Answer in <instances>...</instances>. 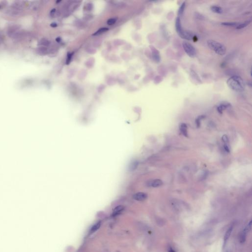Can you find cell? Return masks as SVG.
<instances>
[{
    "label": "cell",
    "mask_w": 252,
    "mask_h": 252,
    "mask_svg": "<svg viewBox=\"0 0 252 252\" xmlns=\"http://www.w3.org/2000/svg\"><path fill=\"white\" fill-rule=\"evenodd\" d=\"M227 85L231 89L234 91L240 92L245 89V83L243 79L237 76L230 77L227 80Z\"/></svg>",
    "instance_id": "obj_1"
},
{
    "label": "cell",
    "mask_w": 252,
    "mask_h": 252,
    "mask_svg": "<svg viewBox=\"0 0 252 252\" xmlns=\"http://www.w3.org/2000/svg\"><path fill=\"white\" fill-rule=\"evenodd\" d=\"M51 26L52 27L54 28V27H56L57 26V24H56V23H52V24H51Z\"/></svg>",
    "instance_id": "obj_31"
},
{
    "label": "cell",
    "mask_w": 252,
    "mask_h": 252,
    "mask_svg": "<svg viewBox=\"0 0 252 252\" xmlns=\"http://www.w3.org/2000/svg\"><path fill=\"white\" fill-rule=\"evenodd\" d=\"M108 30V29L107 28H101L100 30H99L96 33H94V35H100V34H101L104 32H107V31Z\"/></svg>",
    "instance_id": "obj_25"
},
{
    "label": "cell",
    "mask_w": 252,
    "mask_h": 252,
    "mask_svg": "<svg viewBox=\"0 0 252 252\" xmlns=\"http://www.w3.org/2000/svg\"><path fill=\"white\" fill-rule=\"evenodd\" d=\"M124 209V207L122 205H119L115 208L113 211V215L116 216L118 214H120L123 210Z\"/></svg>",
    "instance_id": "obj_19"
},
{
    "label": "cell",
    "mask_w": 252,
    "mask_h": 252,
    "mask_svg": "<svg viewBox=\"0 0 252 252\" xmlns=\"http://www.w3.org/2000/svg\"><path fill=\"white\" fill-rule=\"evenodd\" d=\"M12 6L19 9L23 10L25 6V2L22 1H14L12 5Z\"/></svg>",
    "instance_id": "obj_12"
},
{
    "label": "cell",
    "mask_w": 252,
    "mask_h": 252,
    "mask_svg": "<svg viewBox=\"0 0 252 252\" xmlns=\"http://www.w3.org/2000/svg\"><path fill=\"white\" fill-rule=\"evenodd\" d=\"M211 11L213 12V13H218V14H220L223 13L222 8L219 6H212L211 7Z\"/></svg>",
    "instance_id": "obj_16"
},
{
    "label": "cell",
    "mask_w": 252,
    "mask_h": 252,
    "mask_svg": "<svg viewBox=\"0 0 252 252\" xmlns=\"http://www.w3.org/2000/svg\"><path fill=\"white\" fill-rule=\"evenodd\" d=\"M147 198V195L144 193L139 192L133 195V198L138 201H143Z\"/></svg>",
    "instance_id": "obj_8"
},
{
    "label": "cell",
    "mask_w": 252,
    "mask_h": 252,
    "mask_svg": "<svg viewBox=\"0 0 252 252\" xmlns=\"http://www.w3.org/2000/svg\"><path fill=\"white\" fill-rule=\"evenodd\" d=\"M101 222H99L97 223H96L95 225H94L91 229V233H93L94 232H95L96 230H97L100 228V227H101Z\"/></svg>",
    "instance_id": "obj_22"
},
{
    "label": "cell",
    "mask_w": 252,
    "mask_h": 252,
    "mask_svg": "<svg viewBox=\"0 0 252 252\" xmlns=\"http://www.w3.org/2000/svg\"><path fill=\"white\" fill-rule=\"evenodd\" d=\"M233 226H231L230 227H229V228L227 229V232L225 235V236H224V246H225L227 241L228 240V239H229L231 234H232V233L233 232Z\"/></svg>",
    "instance_id": "obj_15"
},
{
    "label": "cell",
    "mask_w": 252,
    "mask_h": 252,
    "mask_svg": "<svg viewBox=\"0 0 252 252\" xmlns=\"http://www.w3.org/2000/svg\"><path fill=\"white\" fill-rule=\"evenodd\" d=\"M222 139H223V141H224V142H225V143L227 142L228 141V138H227V136L226 135H224V136H223Z\"/></svg>",
    "instance_id": "obj_28"
},
{
    "label": "cell",
    "mask_w": 252,
    "mask_h": 252,
    "mask_svg": "<svg viewBox=\"0 0 252 252\" xmlns=\"http://www.w3.org/2000/svg\"><path fill=\"white\" fill-rule=\"evenodd\" d=\"M224 148H225V150H226L227 152H229V148H228V147L227 145H225V146H224Z\"/></svg>",
    "instance_id": "obj_30"
},
{
    "label": "cell",
    "mask_w": 252,
    "mask_h": 252,
    "mask_svg": "<svg viewBox=\"0 0 252 252\" xmlns=\"http://www.w3.org/2000/svg\"><path fill=\"white\" fill-rule=\"evenodd\" d=\"M0 8H1V7H0Z\"/></svg>",
    "instance_id": "obj_35"
},
{
    "label": "cell",
    "mask_w": 252,
    "mask_h": 252,
    "mask_svg": "<svg viewBox=\"0 0 252 252\" xmlns=\"http://www.w3.org/2000/svg\"><path fill=\"white\" fill-rule=\"evenodd\" d=\"M50 44V41L45 38H43L40 40L38 43V45L40 46L46 47Z\"/></svg>",
    "instance_id": "obj_17"
},
{
    "label": "cell",
    "mask_w": 252,
    "mask_h": 252,
    "mask_svg": "<svg viewBox=\"0 0 252 252\" xmlns=\"http://www.w3.org/2000/svg\"><path fill=\"white\" fill-rule=\"evenodd\" d=\"M7 15L13 17H17L21 16L23 14V10L19 9L12 6L8 8L6 11Z\"/></svg>",
    "instance_id": "obj_5"
},
{
    "label": "cell",
    "mask_w": 252,
    "mask_h": 252,
    "mask_svg": "<svg viewBox=\"0 0 252 252\" xmlns=\"http://www.w3.org/2000/svg\"><path fill=\"white\" fill-rule=\"evenodd\" d=\"M116 19H115V18H111V19H109L107 21V23L109 25H112L115 24V23L116 22Z\"/></svg>",
    "instance_id": "obj_26"
},
{
    "label": "cell",
    "mask_w": 252,
    "mask_h": 252,
    "mask_svg": "<svg viewBox=\"0 0 252 252\" xmlns=\"http://www.w3.org/2000/svg\"><path fill=\"white\" fill-rule=\"evenodd\" d=\"M71 56H72V54H69L68 56V59H67V64H68L69 63L70 60H71Z\"/></svg>",
    "instance_id": "obj_29"
},
{
    "label": "cell",
    "mask_w": 252,
    "mask_h": 252,
    "mask_svg": "<svg viewBox=\"0 0 252 252\" xmlns=\"http://www.w3.org/2000/svg\"><path fill=\"white\" fill-rule=\"evenodd\" d=\"M163 182L160 179H155L154 180H151L147 183V185L149 187H158L162 185Z\"/></svg>",
    "instance_id": "obj_11"
},
{
    "label": "cell",
    "mask_w": 252,
    "mask_h": 252,
    "mask_svg": "<svg viewBox=\"0 0 252 252\" xmlns=\"http://www.w3.org/2000/svg\"><path fill=\"white\" fill-rule=\"evenodd\" d=\"M37 53L40 55H45L47 53V50L45 47L40 46L37 50Z\"/></svg>",
    "instance_id": "obj_18"
},
{
    "label": "cell",
    "mask_w": 252,
    "mask_h": 252,
    "mask_svg": "<svg viewBox=\"0 0 252 252\" xmlns=\"http://www.w3.org/2000/svg\"><path fill=\"white\" fill-rule=\"evenodd\" d=\"M239 23L237 22H224L221 24L226 26H235L236 27L239 25Z\"/></svg>",
    "instance_id": "obj_24"
},
{
    "label": "cell",
    "mask_w": 252,
    "mask_h": 252,
    "mask_svg": "<svg viewBox=\"0 0 252 252\" xmlns=\"http://www.w3.org/2000/svg\"><path fill=\"white\" fill-rule=\"evenodd\" d=\"M7 35L10 38L17 40L21 39L23 37L24 33L19 26L14 25L8 28Z\"/></svg>",
    "instance_id": "obj_3"
},
{
    "label": "cell",
    "mask_w": 252,
    "mask_h": 252,
    "mask_svg": "<svg viewBox=\"0 0 252 252\" xmlns=\"http://www.w3.org/2000/svg\"><path fill=\"white\" fill-rule=\"evenodd\" d=\"M207 45L210 49L219 55L223 56L226 53L227 49L225 46L217 41L209 40L207 41Z\"/></svg>",
    "instance_id": "obj_2"
},
{
    "label": "cell",
    "mask_w": 252,
    "mask_h": 252,
    "mask_svg": "<svg viewBox=\"0 0 252 252\" xmlns=\"http://www.w3.org/2000/svg\"><path fill=\"white\" fill-rule=\"evenodd\" d=\"M179 36L181 38L184 39H187V40H192L194 39V34L190 32H189V31H185L184 30L183 32Z\"/></svg>",
    "instance_id": "obj_10"
},
{
    "label": "cell",
    "mask_w": 252,
    "mask_h": 252,
    "mask_svg": "<svg viewBox=\"0 0 252 252\" xmlns=\"http://www.w3.org/2000/svg\"><path fill=\"white\" fill-rule=\"evenodd\" d=\"M249 232V231L247 229L246 227H245L242 232H241L239 236V241L241 243H243L245 242L247 234Z\"/></svg>",
    "instance_id": "obj_13"
},
{
    "label": "cell",
    "mask_w": 252,
    "mask_h": 252,
    "mask_svg": "<svg viewBox=\"0 0 252 252\" xmlns=\"http://www.w3.org/2000/svg\"><path fill=\"white\" fill-rule=\"evenodd\" d=\"M230 107V104L226 101L220 102L217 107V110L220 113H222L223 111L227 108Z\"/></svg>",
    "instance_id": "obj_9"
},
{
    "label": "cell",
    "mask_w": 252,
    "mask_h": 252,
    "mask_svg": "<svg viewBox=\"0 0 252 252\" xmlns=\"http://www.w3.org/2000/svg\"><path fill=\"white\" fill-rule=\"evenodd\" d=\"M183 47L187 54L191 58H194L196 55V51L193 45L187 41H183Z\"/></svg>",
    "instance_id": "obj_4"
},
{
    "label": "cell",
    "mask_w": 252,
    "mask_h": 252,
    "mask_svg": "<svg viewBox=\"0 0 252 252\" xmlns=\"http://www.w3.org/2000/svg\"><path fill=\"white\" fill-rule=\"evenodd\" d=\"M60 40V39L59 38H58L56 39V41H59Z\"/></svg>",
    "instance_id": "obj_33"
},
{
    "label": "cell",
    "mask_w": 252,
    "mask_h": 252,
    "mask_svg": "<svg viewBox=\"0 0 252 252\" xmlns=\"http://www.w3.org/2000/svg\"><path fill=\"white\" fill-rule=\"evenodd\" d=\"M204 117V116H200L199 117H198V118L196 119V126H197L198 127H199V126H200V124H201V120L203 119V118Z\"/></svg>",
    "instance_id": "obj_27"
},
{
    "label": "cell",
    "mask_w": 252,
    "mask_h": 252,
    "mask_svg": "<svg viewBox=\"0 0 252 252\" xmlns=\"http://www.w3.org/2000/svg\"><path fill=\"white\" fill-rule=\"evenodd\" d=\"M179 129H180V131L182 133V134L184 136H186V137H188V131H187L188 127H187V126L186 125V124H184V123L180 124V125L179 126Z\"/></svg>",
    "instance_id": "obj_14"
},
{
    "label": "cell",
    "mask_w": 252,
    "mask_h": 252,
    "mask_svg": "<svg viewBox=\"0 0 252 252\" xmlns=\"http://www.w3.org/2000/svg\"><path fill=\"white\" fill-rule=\"evenodd\" d=\"M152 53L153 60L156 63H159L161 61V56L159 51L157 50L154 47H152Z\"/></svg>",
    "instance_id": "obj_6"
},
{
    "label": "cell",
    "mask_w": 252,
    "mask_h": 252,
    "mask_svg": "<svg viewBox=\"0 0 252 252\" xmlns=\"http://www.w3.org/2000/svg\"><path fill=\"white\" fill-rule=\"evenodd\" d=\"M169 252H175V251H174V250L173 249H172V248H170L169 249Z\"/></svg>",
    "instance_id": "obj_32"
},
{
    "label": "cell",
    "mask_w": 252,
    "mask_h": 252,
    "mask_svg": "<svg viewBox=\"0 0 252 252\" xmlns=\"http://www.w3.org/2000/svg\"><path fill=\"white\" fill-rule=\"evenodd\" d=\"M1 37H0V44H1Z\"/></svg>",
    "instance_id": "obj_34"
},
{
    "label": "cell",
    "mask_w": 252,
    "mask_h": 252,
    "mask_svg": "<svg viewBox=\"0 0 252 252\" xmlns=\"http://www.w3.org/2000/svg\"><path fill=\"white\" fill-rule=\"evenodd\" d=\"M39 6V3L37 1L32 2L29 5V7L31 10H36L38 9Z\"/></svg>",
    "instance_id": "obj_20"
},
{
    "label": "cell",
    "mask_w": 252,
    "mask_h": 252,
    "mask_svg": "<svg viewBox=\"0 0 252 252\" xmlns=\"http://www.w3.org/2000/svg\"><path fill=\"white\" fill-rule=\"evenodd\" d=\"M251 22V21H247L243 23H239V25L236 27L237 29H243L246 27H247Z\"/></svg>",
    "instance_id": "obj_21"
},
{
    "label": "cell",
    "mask_w": 252,
    "mask_h": 252,
    "mask_svg": "<svg viewBox=\"0 0 252 252\" xmlns=\"http://www.w3.org/2000/svg\"><path fill=\"white\" fill-rule=\"evenodd\" d=\"M175 28L177 33L178 34L180 35L184 31V30L182 29V25H181V20L180 17H177L175 21Z\"/></svg>",
    "instance_id": "obj_7"
},
{
    "label": "cell",
    "mask_w": 252,
    "mask_h": 252,
    "mask_svg": "<svg viewBox=\"0 0 252 252\" xmlns=\"http://www.w3.org/2000/svg\"><path fill=\"white\" fill-rule=\"evenodd\" d=\"M185 6H186V3H185V2H184L181 5V6L180 7L179 10H178V16H179V17H180V16H181L183 14V13H184V11L185 8Z\"/></svg>",
    "instance_id": "obj_23"
}]
</instances>
